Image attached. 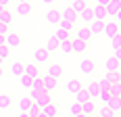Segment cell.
<instances>
[{"mask_svg":"<svg viewBox=\"0 0 121 117\" xmlns=\"http://www.w3.org/2000/svg\"><path fill=\"white\" fill-rule=\"evenodd\" d=\"M96 113H98L100 117H115V115H117V113H115V111H111V109H109L107 105H104V107H100Z\"/></svg>","mask_w":121,"mask_h":117,"instance_id":"obj_32","label":"cell"},{"mask_svg":"<svg viewBox=\"0 0 121 117\" xmlns=\"http://www.w3.org/2000/svg\"><path fill=\"white\" fill-rule=\"evenodd\" d=\"M102 34L107 36V38H113V36L119 34V23L115 21V19H109V21H104V29H102Z\"/></svg>","mask_w":121,"mask_h":117,"instance_id":"obj_3","label":"cell"},{"mask_svg":"<svg viewBox=\"0 0 121 117\" xmlns=\"http://www.w3.org/2000/svg\"><path fill=\"white\" fill-rule=\"evenodd\" d=\"M38 117H48V115H44V113H42V111H40V115H38Z\"/></svg>","mask_w":121,"mask_h":117,"instance_id":"obj_50","label":"cell"},{"mask_svg":"<svg viewBox=\"0 0 121 117\" xmlns=\"http://www.w3.org/2000/svg\"><path fill=\"white\" fill-rule=\"evenodd\" d=\"M19 117H27V113H19Z\"/></svg>","mask_w":121,"mask_h":117,"instance_id":"obj_51","label":"cell"},{"mask_svg":"<svg viewBox=\"0 0 121 117\" xmlns=\"http://www.w3.org/2000/svg\"><path fill=\"white\" fill-rule=\"evenodd\" d=\"M86 6H88V4H86V0H73V2H71V6H69V9H71V11L75 13V15H79V13L84 11Z\"/></svg>","mask_w":121,"mask_h":117,"instance_id":"obj_24","label":"cell"},{"mask_svg":"<svg viewBox=\"0 0 121 117\" xmlns=\"http://www.w3.org/2000/svg\"><path fill=\"white\" fill-rule=\"evenodd\" d=\"M109 94L111 96H119L121 94V84H111L109 86Z\"/></svg>","mask_w":121,"mask_h":117,"instance_id":"obj_37","label":"cell"},{"mask_svg":"<svg viewBox=\"0 0 121 117\" xmlns=\"http://www.w3.org/2000/svg\"><path fill=\"white\" fill-rule=\"evenodd\" d=\"M34 61L40 63V65H44V63L50 61V52L46 50V48H38V50H34Z\"/></svg>","mask_w":121,"mask_h":117,"instance_id":"obj_6","label":"cell"},{"mask_svg":"<svg viewBox=\"0 0 121 117\" xmlns=\"http://www.w3.org/2000/svg\"><path fill=\"white\" fill-rule=\"evenodd\" d=\"M23 75H27V77H40V69H38L34 63H27V65H23Z\"/></svg>","mask_w":121,"mask_h":117,"instance_id":"obj_13","label":"cell"},{"mask_svg":"<svg viewBox=\"0 0 121 117\" xmlns=\"http://www.w3.org/2000/svg\"><path fill=\"white\" fill-rule=\"evenodd\" d=\"M59 50H60V52H65V54H71V52H73L71 38H69V40H65V42H59Z\"/></svg>","mask_w":121,"mask_h":117,"instance_id":"obj_28","label":"cell"},{"mask_svg":"<svg viewBox=\"0 0 121 117\" xmlns=\"http://www.w3.org/2000/svg\"><path fill=\"white\" fill-rule=\"evenodd\" d=\"M82 88H84V84L79 82V80H69V82H67V92H69V94L79 92Z\"/></svg>","mask_w":121,"mask_h":117,"instance_id":"obj_19","label":"cell"},{"mask_svg":"<svg viewBox=\"0 0 121 117\" xmlns=\"http://www.w3.org/2000/svg\"><path fill=\"white\" fill-rule=\"evenodd\" d=\"M0 34H2V36H6V34H9V25L0 23Z\"/></svg>","mask_w":121,"mask_h":117,"instance_id":"obj_44","label":"cell"},{"mask_svg":"<svg viewBox=\"0 0 121 117\" xmlns=\"http://www.w3.org/2000/svg\"><path fill=\"white\" fill-rule=\"evenodd\" d=\"M119 36H121V27H119Z\"/></svg>","mask_w":121,"mask_h":117,"instance_id":"obj_57","label":"cell"},{"mask_svg":"<svg viewBox=\"0 0 121 117\" xmlns=\"http://www.w3.org/2000/svg\"><path fill=\"white\" fill-rule=\"evenodd\" d=\"M25 113H27V117H38V115H40V107H38V105H31Z\"/></svg>","mask_w":121,"mask_h":117,"instance_id":"obj_38","label":"cell"},{"mask_svg":"<svg viewBox=\"0 0 121 117\" xmlns=\"http://www.w3.org/2000/svg\"><path fill=\"white\" fill-rule=\"evenodd\" d=\"M109 2H111V0H96V4H98V6H104V9L109 6Z\"/></svg>","mask_w":121,"mask_h":117,"instance_id":"obj_45","label":"cell"},{"mask_svg":"<svg viewBox=\"0 0 121 117\" xmlns=\"http://www.w3.org/2000/svg\"><path fill=\"white\" fill-rule=\"evenodd\" d=\"M9 57H11V48L6 46V44H0V58H2V61H6Z\"/></svg>","mask_w":121,"mask_h":117,"instance_id":"obj_36","label":"cell"},{"mask_svg":"<svg viewBox=\"0 0 121 117\" xmlns=\"http://www.w3.org/2000/svg\"><path fill=\"white\" fill-rule=\"evenodd\" d=\"M98 86H100V90H109V86H111V82H109V80H107V75H104V77H100V80H98Z\"/></svg>","mask_w":121,"mask_h":117,"instance_id":"obj_41","label":"cell"},{"mask_svg":"<svg viewBox=\"0 0 121 117\" xmlns=\"http://www.w3.org/2000/svg\"><path fill=\"white\" fill-rule=\"evenodd\" d=\"M113 19H115V21H117V23H119V27H121V11H117V15H115V17H113Z\"/></svg>","mask_w":121,"mask_h":117,"instance_id":"obj_46","label":"cell"},{"mask_svg":"<svg viewBox=\"0 0 121 117\" xmlns=\"http://www.w3.org/2000/svg\"><path fill=\"white\" fill-rule=\"evenodd\" d=\"M104 71L107 73H113V71H121V63L117 61L115 57H109L104 61Z\"/></svg>","mask_w":121,"mask_h":117,"instance_id":"obj_8","label":"cell"},{"mask_svg":"<svg viewBox=\"0 0 121 117\" xmlns=\"http://www.w3.org/2000/svg\"><path fill=\"white\" fill-rule=\"evenodd\" d=\"M17 2H29V0H17Z\"/></svg>","mask_w":121,"mask_h":117,"instance_id":"obj_53","label":"cell"},{"mask_svg":"<svg viewBox=\"0 0 121 117\" xmlns=\"http://www.w3.org/2000/svg\"><path fill=\"white\" fill-rule=\"evenodd\" d=\"M2 73H4V71H2V67H0V77H2Z\"/></svg>","mask_w":121,"mask_h":117,"instance_id":"obj_54","label":"cell"},{"mask_svg":"<svg viewBox=\"0 0 121 117\" xmlns=\"http://www.w3.org/2000/svg\"><path fill=\"white\" fill-rule=\"evenodd\" d=\"M98 98H100V100H102V103H107V100H109V98H111V94H109V90H100V94H98Z\"/></svg>","mask_w":121,"mask_h":117,"instance_id":"obj_42","label":"cell"},{"mask_svg":"<svg viewBox=\"0 0 121 117\" xmlns=\"http://www.w3.org/2000/svg\"><path fill=\"white\" fill-rule=\"evenodd\" d=\"M31 105H34V100H31L29 96H23V98H19V111H21V113H25V111H27Z\"/></svg>","mask_w":121,"mask_h":117,"instance_id":"obj_26","label":"cell"},{"mask_svg":"<svg viewBox=\"0 0 121 117\" xmlns=\"http://www.w3.org/2000/svg\"><path fill=\"white\" fill-rule=\"evenodd\" d=\"M42 113H44V115H48V117H56V115H59V109H56V105L50 100L48 105L42 107Z\"/></svg>","mask_w":121,"mask_h":117,"instance_id":"obj_20","label":"cell"},{"mask_svg":"<svg viewBox=\"0 0 121 117\" xmlns=\"http://www.w3.org/2000/svg\"><path fill=\"white\" fill-rule=\"evenodd\" d=\"M46 50H48V52H52V50H59V40H56V38H54V36H50L48 38V42H46Z\"/></svg>","mask_w":121,"mask_h":117,"instance_id":"obj_30","label":"cell"},{"mask_svg":"<svg viewBox=\"0 0 121 117\" xmlns=\"http://www.w3.org/2000/svg\"><path fill=\"white\" fill-rule=\"evenodd\" d=\"M11 21H13V13L9 11V9H2V11H0V23L11 25Z\"/></svg>","mask_w":121,"mask_h":117,"instance_id":"obj_25","label":"cell"},{"mask_svg":"<svg viewBox=\"0 0 121 117\" xmlns=\"http://www.w3.org/2000/svg\"><path fill=\"white\" fill-rule=\"evenodd\" d=\"M0 11H2V6H0Z\"/></svg>","mask_w":121,"mask_h":117,"instance_id":"obj_58","label":"cell"},{"mask_svg":"<svg viewBox=\"0 0 121 117\" xmlns=\"http://www.w3.org/2000/svg\"><path fill=\"white\" fill-rule=\"evenodd\" d=\"M119 98H121V94H119Z\"/></svg>","mask_w":121,"mask_h":117,"instance_id":"obj_59","label":"cell"},{"mask_svg":"<svg viewBox=\"0 0 121 117\" xmlns=\"http://www.w3.org/2000/svg\"><path fill=\"white\" fill-rule=\"evenodd\" d=\"M56 84H59V80H54V77H50V75H42V88H44V92L50 94L56 88Z\"/></svg>","mask_w":121,"mask_h":117,"instance_id":"obj_7","label":"cell"},{"mask_svg":"<svg viewBox=\"0 0 121 117\" xmlns=\"http://www.w3.org/2000/svg\"><path fill=\"white\" fill-rule=\"evenodd\" d=\"M86 92L90 94V98H92V100H94V98H98V94H100V86H98V80H96V82L86 84Z\"/></svg>","mask_w":121,"mask_h":117,"instance_id":"obj_14","label":"cell"},{"mask_svg":"<svg viewBox=\"0 0 121 117\" xmlns=\"http://www.w3.org/2000/svg\"><path fill=\"white\" fill-rule=\"evenodd\" d=\"M73 117H86V115H84V113H79V115H73Z\"/></svg>","mask_w":121,"mask_h":117,"instance_id":"obj_52","label":"cell"},{"mask_svg":"<svg viewBox=\"0 0 121 117\" xmlns=\"http://www.w3.org/2000/svg\"><path fill=\"white\" fill-rule=\"evenodd\" d=\"M111 57H115L117 61L121 63V48H113V52H111Z\"/></svg>","mask_w":121,"mask_h":117,"instance_id":"obj_43","label":"cell"},{"mask_svg":"<svg viewBox=\"0 0 121 117\" xmlns=\"http://www.w3.org/2000/svg\"><path fill=\"white\" fill-rule=\"evenodd\" d=\"M117 11H121V0H111L107 6V17H115Z\"/></svg>","mask_w":121,"mask_h":117,"instance_id":"obj_17","label":"cell"},{"mask_svg":"<svg viewBox=\"0 0 121 117\" xmlns=\"http://www.w3.org/2000/svg\"><path fill=\"white\" fill-rule=\"evenodd\" d=\"M52 36H54L59 42H65V40H69V32H67V29H63V27H59V29H56Z\"/></svg>","mask_w":121,"mask_h":117,"instance_id":"obj_31","label":"cell"},{"mask_svg":"<svg viewBox=\"0 0 121 117\" xmlns=\"http://www.w3.org/2000/svg\"><path fill=\"white\" fill-rule=\"evenodd\" d=\"M107 80L111 84H121V71H113V73H107Z\"/></svg>","mask_w":121,"mask_h":117,"instance_id":"obj_34","label":"cell"},{"mask_svg":"<svg viewBox=\"0 0 121 117\" xmlns=\"http://www.w3.org/2000/svg\"><path fill=\"white\" fill-rule=\"evenodd\" d=\"M17 15L19 17H27V15H31V4L29 2H17Z\"/></svg>","mask_w":121,"mask_h":117,"instance_id":"obj_15","label":"cell"},{"mask_svg":"<svg viewBox=\"0 0 121 117\" xmlns=\"http://www.w3.org/2000/svg\"><path fill=\"white\" fill-rule=\"evenodd\" d=\"M0 109H11V96L9 94H0Z\"/></svg>","mask_w":121,"mask_h":117,"instance_id":"obj_33","label":"cell"},{"mask_svg":"<svg viewBox=\"0 0 121 117\" xmlns=\"http://www.w3.org/2000/svg\"><path fill=\"white\" fill-rule=\"evenodd\" d=\"M77 19H82V21H84V25H90L92 21H94V13H92V9H90V6H86L84 11L77 15Z\"/></svg>","mask_w":121,"mask_h":117,"instance_id":"obj_12","label":"cell"},{"mask_svg":"<svg viewBox=\"0 0 121 117\" xmlns=\"http://www.w3.org/2000/svg\"><path fill=\"white\" fill-rule=\"evenodd\" d=\"M90 27V32H92V36H98V34H102V29H104V21H92V23L88 25Z\"/></svg>","mask_w":121,"mask_h":117,"instance_id":"obj_23","label":"cell"},{"mask_svg":"<svg viewBox=\"0 0 121 117\" xmlns=\"http://www.w3.org/2000/svg\"><path fill=\"white\" fill-rule=\"evenodd\" d=\"M104 105L109 107L111 111H115V113H119V111H121V98H119V96H111V98L107 100V103H104Z\"/></svg>","mask_w":121,"mask_h":117,"instance_id":"obj_18","label":"cell"},{"mask_svg":"<svg viewBox=\"0 0 121 117\" xmlns=\"http://www.w3.org/2000/svg\"><path fill=\"white\" fill-rule=\"evenodd\" d=\"M75 38H77V40H84V42L90 44V40H92L94 36H92V32H90V27L84 25V27H79V29H77V36H75Z\"/></svg>","mask_w":121,"mask_h":117,"instance_id":"obj_10","label":"cell"},{"mask_svg":"<svg viewBox=\"0 0 121 117\" xmlns=\"http://www.w3.org/2000/svg\"><path fill=\"white\" fill-rule=\"evenodd\" d=\"M73 96H75V103H79V105H82V103H86V100H90V94L86 92V88H82L79 92H75Z\"/></svg>","mask_w":121,"mask_h":117,"instance_id":"obj_27","label":"cell"},{"mask_svg":"<svg viewBox=\"0 0 121 117\" xmlns=\"http://www.w3.org/2000/svg\"><path fill=\"white\" fill-rule=\"evenodd\" d=\"M19 82H21V86L27 88V90L31 88V77H27V75H19Z\"/></svg>","mask_w":121,"mask_h":117,"instance_id":"obj_39","label":"cell"},{"mask_svg":"<svg viewBox=\"0 0 121 117\" xmlns=\"http://www.w3.org/2000/svg\"><path fill=\"white\" fill-rule=\"evenodd\" d=\"M71 46H73V52H77V54H84L86 50H88V42L73 38V40H71Z\"/></svg>","mask_w":121,"mask_h":117,"instance_id":"obj_11","label":"cell"},{"mask_svg":"<svg viewBox=\"0 0 121 117\" xmlns=\"http://www.w3.org/2000/svg\"><path fill=\"white\" fill-rule=\"evenodd\" d=\"M46 75H50V77H54V80H60V75H63V67L60 65H50L48 67V71H46Z\"/></svg>","mask_w":121,"mask_h":117,"instance_id":"obj_21","label":"cell"},{"mask_svg":"<svg viewBox=\"0 0 121 117\" xmlns=\"http://www.w3.org/2000/svg\"><path fill=\"white\" fill-rule=\"evenodd\" d=\"M11 73L13 75H23V63H19V61H15V63H11Z\"/></svg>","mask_w":121,"mask_h":117,"instance_id":"obj_29","label":"cell"},{"mask_svg":"<svg viewBox=\"0 0 121 117\" xmlns=\"http://www.w3.org/2000/svg\"><path fill=\"white\" fill-rule=\"evenodd\" d=\"M9 2H11V0H0V6H2V9H6V6H9Z\"/></svg>","mask_w":121,"mask_h":117,"instance_id":"obj_47","label":"cell"},{"mask_svg":"<svg viewBox=\"0 0 121 117\" xmlns=\"http://www.w3.org/2000/svg\"><path fill=\"white\" fill-rule=\"evenodd\" d=\"M69 113H71V117H73V115H79V113H82V105L73 100L71 105H69Z\"/></svg>","mask_w":121,"mask_h":117,"instance_id":"obj_35","label":"cell"},{"mask_svg":"<svg viewBox=\"0 0 121 117\" xmlns=\"http://www.w3.org/2000/svg\"><path fill=\"white\" fill-rule=\"evenodd\" d=\"M46 21H48L50 25H59V21H60V11L50 9V11L46 13Z\"/></svg>","mask_w":121,"mask_h":117,"instance_id":"obj_16","label":"cell"},{"mask_svg":"<svg viewBox=\"0 0 121 117\" xmlns=\"http://www.w3.org/2000/svg\"><path fill=\"white\" fill-rule=\"evenodd\" d=\"M79 71H82L84 75H92V73L96 71V61H94V58H84V61L79 63Z\"/></svg>","mask_w":121,"mask_h":117,"instance_id":"obj_4","label":"cell"},{"mask_svg":"<svg viewBox=\"0 0 121 117\" xmlns=\"http://www.w3.org/2000/svg\"><path fill=\"white\" fill-rule=\"evenodd\" d=\"M92 117H100V115H98V113H94V115H92Z\"/></svg>","mask_w":121,"mask_h":117,"instance_id":"obj_55","label":"cell"},{"mask_svg":"<svg viewBox=\"0 0 121 117\" xmlns=\"http://www.w3.org/2000/svg\"><path fill=\"white\" fill-rule=\"evenodd\" d=\"M42 2H44V4H48V6H50V4H52L54 0H42Z\"/></svg>","mask_w":121,"mask_h":117,"instance_id":"obj_48","label":"cell"},{"mask_svg":"<svg viewBox=\"0 0 121 117\" xmlns=\"http://www.w3.org/2000/svg\"><path fill=\"white\" fill-rule=\"evenodd\" d=\"M2 63H4V61H2V58H0V67H2Z\"/></svg>","mask_w":121,"mask_h":117,"instance_id":"obj_56","label":"cell"},{"mask_svg":"<svg viewBox=\"0 0 121 117\" xmlns=\"http://www.w3.org/2000/svg\"><path fill=\"white\" fill-rule=\"evenodd\" d=\"M0 44H4V36L0 34Z\"/></svg>","mask_w":121,"mask_h":117,"instance_id":"obj_49","label":"cell"},{"mask_svg":"<svg viewBox=\"0 0 121 117\" xmlns=\"http://www.w3.org/2000/svg\"><path fill=\"white\" fill-rule=\"evenodd\" d=\"M29 98L34 100V105L40 107V111H42V107H44V105H48L50 100H52L50 94L44 92V90H29Z\"/></svg>","mask_w":121,"mask_h":117,"instance_id":"obj_2","label":"cell"},{"mask_svg":"<svg viewBox=\"0 0 121 117\" xmlns=\"http://www.w3.org/2000/svg\"><path fill=\"white\" fill-rule=\"evenodd\" d=\"M96 111H98V109H96V105H94V100H92V98H90V100H86V103H82V113H84L86 117H92Z\"/></svg>","mask_w":121,"mask_h":117,"instance_id":"obj_9","label":"cell"},{"mask_svg":"<svg viewBox=\"0 0 121 117\" xmlns=\"http://www.w3.org/2000/svg\"><path fill=\"white\" fill-rule=\"evenodd\" d=\"M111 40V46L113 48H121V36L117 34V36H113V38H109Z\"/></svg>","mask_w":121,"mask_h":117,"instance_id":"obj_40","label":"cell"},{"mask_svg":"<svg viewBox=\"0 0 121 117\" xmlns=\"http://www.w3.org/2000/svg\"><path fill=\"white\" fill-rule=\"evenodd\" d=\"M77 23V15L71 11V9H65V11L60 13V21H59V27L63 29H67V32H71L73 27Z\"/></svg>","mask_w":121,"mask_h":117,"instance_id":"obj_1","label":"cell"},{"mask_svg":"<svg viewBox=\"0 0 121 117\" xmlns=\"http://www.w3.org/2000/svg\"><path fill=\"white\" fill-rule=\"evenodd\" d=\"M4 44L11 48V50H13V48H17L19 44H21V36L15 34V32H9V34L4 36Z\"/></svg>","mask_w":121,"mask_h":117,"instance_id":"obj_5","label":"cell"},{"mask_svg":"<svg viewBox=\"0 0 121 117\" xmlns=\"http://www.w3.org/2000/svg\"><path fill=\"white\" fill-rule=\"evenodd\" d=\"M92 13H94V19H96V21H107V9H104V6H94V9H92Z\"/></svg>","mask_w":121,"mask_h":117,"instance_id":"obj_22","label":"cell"}]
</instances>
